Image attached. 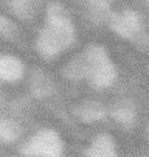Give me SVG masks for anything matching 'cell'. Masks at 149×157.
<instances>
[{"instance_id": "cell-1", "label": "cell", "mask_w": 149, "mask_h": 157, "mask_svg": "<svg viewBox=\"0 0 149 157\" xmlns=\"http://www.w3.org/2000/svg\"><path fill=\"white\" fill-rule=\"evenodd\" d=\"M24 157H65V146L54 129L45 128L27 139L19 148Z\"/></svg>"}, {"instance_id": "cell-2", "label": "cell", "mask_w": 149, "mask_h": 157, "mask_svg": "<svg viewBox=\"0 0 149 157\" xmlns=\"http://www.w3.org/2000/svg\"><path fill=\"white\" fill-rule=\"evenodd\" d=\"M86 157H120L118 145L110 134L101 132L90 142L89 148L86 149Z\"/></svg>"}, {"instance_id": "cell-3", "label": "cell", "mask_w": 149, "mask_h": 157, "mask_svg": "<svg viewBox=\"0 0 149 157\" xmlns=\"http://www.w3.org/2000/svg\"><path fill=\"white\" fill-rule=\"evenodd\" d=\"M24 129L19 123L13 120H0V142L2 143H16L22 139Z\"/></svg>"}, {"instance_id": "cell-4", "label": "cell", "mask_w": 149, "mask_h": 157, "mask_svg": "<svg viewBox=\"0 0 149 157\" xmlns=\"http://www.w3.org/2000/svg\"><path fill=\"white\" fill-rule=\"evenodd\" d=\"M22 75V64L13 58H0V78L5 81H14Z\"/></svg>"}, {"instance_id": "cell-5", "label": "cell", "mask_w": 149, "mask_h": 157, "mask_svg": "<svg viewBox=\"0 0 149 157\" xmlns=\"http://www.w3.org/2000/svg\"><path fill=\"white\" fill-rule=\"evenodd\" d=\"M144 134H146V140H147V143H149V123L146 124V129H144Z\"/></svg>"}]
</instances>
